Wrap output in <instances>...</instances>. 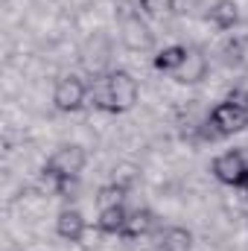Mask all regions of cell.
I'll list each match as a JSON object with an SVG mask.
<instances>
[{"label": "cell", "mask_w": 248, "mask_h": 251, "mask_svg": "<svg viewBox=\"0 0 248 251\" xmlns=\"http://www.w3.org/2000/svg\"><path fill=\"white\" fill-rule=\"evenodd\" d=\"M225 100H228V102H234V105H240V108H248V91H246V88H234Z\"/></svg>", "instance_id": "obj_19"}, {"label": "cell", "mask_w": 248, "mask_h": 251, "mask_svg": "<svg viewBox=\"0 0 248 251\" xmlns=\"http://www.w3.org/2000/svg\"><path fill=\"white\" fill-rule=\"evenodd\" d=\"M158 225H161V219H158V213L152 207H134V210H128V222H125L120 237L123 240H140V237L155 234Z\"/></svg>", "instance_id": "obj_7"}, {"label": "cell", "mask_w": 248, "mask_h": 251, "mask_svg": "<svg viewBox=\"0 0 248 251\" xmlns=\"http://www.w3.org/2000/svg\"><path fill=\"white\" fill-rule=\"evenodd\" d=\"M76 190H79V178H59L56 196H62V199H76Z\"/></svg>", "instance_id": "obj_18"}, {"label": "cell", "mask_w": 248, "mask_h": 251, "mask_svg": "<svg viewBox=\"0 0 248 251\" xmlns=\"http://www.w3.org/2000/svg\"><path fill=\"white\" fill-rule=\"evenodd\" d=\"M125 196H128V190H123L120 184H114V181H108V184H102V187L97 190V204H99V207H108V204H123Z\"/></svg>", "instance_id": "obj_16"}, {"label": "cell", "mask_w": 248, "mask_h": 251, "mask_svg": "<svg viewBox=\"0 0 248 251\" xmlns=\"http://www.w3.org/2000/svg\"><path fill=\"white\" fill-rule=\"evenodd\" d=\"M85 102H88V82H85V79L67 73V76H62V79L56 82V88H53V105H56L59 111L73 114V111L85 108Z\"/></svg>", "instance_id": "obj_3"}, {"label": "cell", "mask_w": 248, "mask_h": 251, "mask_svg": "<svg viewBox=\"0 0 248 251\" xmlns=\"http://www.w3.org/2000/svg\"><path fill=\"white\" fill-rule=\"evenodd\" d=\"M105 82H108V94H111V105H114V114H125L137 105L140 100V85L137 79L123 70V67H114L105 73Z\"/></svg>", "instance_id": "obj_1"}, {"label": "cell", "mask_w": 248, "mask_h": 251, "mask_svg": "<svg viewBox=\"0 0 248 251\" xmlns=\"http://www.w3.org/2000/svg\"><path fill=\"white\" fill-rule=\"evenodd\" d=\"M207 70H210V64H207L204 50L201 47H187V59L175 73V82L178 85H198V82L207 79Z\"/></svg>", "instance_id": "obj_8"}, {"label": "cell", "mask_w": 248, "mask_h": 251, "mask_svg": "<svg viewBox=\"0 0 248 251\" xmlns=\"http://www.w3.org/2000/svg\"><path fill=\"white\" fill-rule=\"evenodd\" d=\"M210 24H213L216 29H222V32L234 29V26L240 24V6H237L234 0H216V3L210 6Z\"/></svg>", "instance_id": "obj_12"}, {"label": "cell", "mask_w": 248, "mask_h": 251, "mask_svg": "<svg viewBox=\"0 0 248 251\" xmlns=\"http://www.w3.org/2000/svg\"><path fill=\"white\" fill-rule=\"evenodd\" d=\"M120 38L131 53H146L155 47V32L137 12H125L120 21Z\"/></svg>", "instance_id": "obj_4"}, {"label": "cell", "mask_w": 248, "mask_h": 251, "mask_svg": "<svg viewBox=\"0 0 248 251\" xmlns=\"http://www.w3.org/2000/svg\"><path fill=\"white\" fill-rule=\"evenodd\" d=\"M128 222V210L125 204H108V207H99V216H97V231L99 234H108V237H120Z\"/></svg>", "instance_id": "obj_10"}, {"label": "cell", "mask_w": 248, "mask_h": 251, "mask_svg": "<svg viewBox=\"0 0 248 251\" xmlns=\"http://www.w3.org/2000/svg\"><path fill=\"white\" fill-rule=\"evenodd\" d=\"M207 123H210V128L219 134V140H222V137H231V134H240V131L248 128V108H240V105L222 100V102H216V105L210 108Z\"/></svg>", "instance_id": "obj_2"}, {"label": "cell", "mask_w": 248, "mask_h": 251, "mask_svg": "<svg viewBox=\"0 0 248 251\" xmlns=\"http://www.w3.org/2000/svg\"><path fill=\"white\" fill-rule=\"evenodd\" d=\"M85 164H88V152L79 143H64V146H59L50 155V161H47V167L59 178H79V173L85 170Z\"/></svg>", "instance_id": "obj_5"}, {"label": "cell", "mask_w": 248, "mask_h": 251, "mask_svg": "<svg viewBox=\"0 0 248 251\" xmlns=\"http://www.w3.org/2000/svg\"><path fill=\"white\" fill-rule=\"evenodd\" d=\"M246 167H248L246 152H243V149H228V152H222V155L213 158L210 173H213V178H216L219 184L237 187L240 178H243V173H246Z\"/></svg>", "instance_id": "obj_6"}, {"label": "cell", "mask_w": 248, "mask_h": 251, "mask_svg": "<svg viewBox=\"0 0 248 251\" xmlns=\"http://www.w3.org/2000/svg\"><path fill=\"white\" fill-rule=\"evenodd\" d=\"M158 251H193V231L184 225H173L161 234Z\"/></svg>", "instance_id": "obj_13"}, {"label": "cell", "mask_w": 248, "mask_h": 251, "mask_svg": "<svg viewBox=\"0 0 248 251\" xmlns=\"http://www.w3.org/2000/svg\"><path fill=\"white\" fill-rule=\"evenodd\" d=\"M111 181L131 193V190H134V184L140 181V167H137V164H131V161L117 164V167H114V173H111Z\"/></svg>", "instance_id": "obj_14"}, {"label": "cell", "mask_w": 248, "mask_h": 251, "mask_svg": "<svg viewBox=\"0 0 248 251\" xmlns=\"http://www.w3.org/2000/svg\"><path fill=\"white\" fill-rule=\"evenodd\" d=\"M219 56H222V64H225V67H240V64L246 62V44H243L240 38H228V41L222 44Z\"/></svg>", "instance_id": "obj_15"}, {"label": "cell", "mask_w": 248, "mask_h": 251, "mask_svg": "<svg viewBox=\"0 0 248 251\" xmlns=\"http://www.w3.org/2000/svg\"><path fill=\"white\" fill-rule=\"evenodd\" d=\"M234 190H240V193L248 199V167H246V173H243V178H240V184H237Z\"/></svg>", "instance_id": "obj_20"}, {"label": "cell", "mask_w": 248, "mask_h": 251, "mask_svg": "<svg viewBox=\"0 0 248 251\" xmlns=\"http://www.w3.org/2000/svg\"><path fill=\"white\" fill-rule=\"evenodd\" d=\"M187 59V47L184 44H170V47H164V50H158L155 53V59H152V67L158 70V73H178V67L184 64Z\"/></svg>", "instance_id": "obj_11"}, {"label": "cell", "mask_w": 248, "mask_h": 251, "mask_svg": "<svg viewBox=\"0 0 248 251\" xmlns=\"http://www.w3.org/2000/svg\"><path fill=\"white\" fill-rule=\"evenodd\" d=\"M85 231H88V219L82 216V210H76V207H62V210L56 213V234L62 237L64 243H82Z\"/></svg>", "instance_id": "obj_9"}, {"label": "cell", "mask_w": 248, "mask_h": 251, "mask_svg": "<svg viewBox=\"0 0 248 251\" xmlns=\"http://www.w3.org/2000/svg\"><path fill=\"white\" fill-rule=\"evenodd\" d=\"M146 18H167L175 6V0H137Z\"/></svg>", "instance_id": "obj_17"}]
</instances>
